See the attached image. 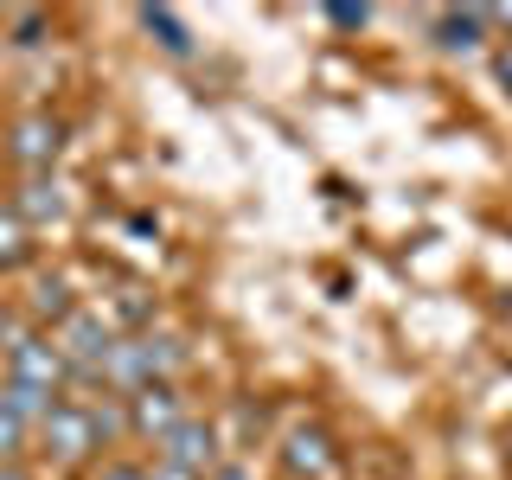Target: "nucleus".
<instances>
[{"label": "nucleus", "instance_id": "nucleus-1", "mask_svg": "<svg viewBox=\"0 0 512 480\" xmlns=\"http://www.w3.org/2000/svg\"><path fill=\"white\" fill-rule=\"evenodd\" d=\"M116 429H122V423H109V416L96 410V404L58 397V404L45 410V423H39V448H45V461H58V468H77V461L103 455Z\"/></svg>", "mask_w": 512, "mask_h": 480}, {"label": "nucleus", "instance_id": "nucleus-2", "mask_svg": "<svg viewBox=\"0 0 512 480\" xmlns=\"http://www.w3.org/2000/svg\"><path fill=\"white\" fill-rule=\"evenodd\" d=\"M180 365H186L180 333H128V340H116V352H109L103 378L116 384L122 397H135V391H148V384H173Z\"/></svg>", "mask_w": 512, "mask_h": 480}, {"label": "nucleus", "instance_id": "nucleus-3", "mask_svg": "<svg viewBox=\"0 0 512 480\" xmlns=\"http://www.w3.org/2000/svg\"><path fill=\"white\" fill-rule=\"evenodd\" d=\"M0 378H7V384H26V391H39V397H64V384H71V365H64L58 340H45V333H26V340L7 346V359H0Z\"/></svg>", "mask_w": 512, "mask_h": 480}, {"label": "nucleus", "instance_id": "nucleus-4", "mask_svg": "<svg viewBox=\"0 0 512 480\" xmlns=\"http://www.w3.org/2000/svg\"><path fill=\"white\" fill-rule=\"evenodd\" d=\"M52 340H58V352H64V365H71V378H103L109 352H116V327H109L103 314L77 308L71 320H58Z\"/></svg>", "mask_w": 512, "mask_h": 480}, {"label": "nucleus", "instance_id": "nucleus-5", "mask_svg": "<svg viewBox=\"0 0 512 480\" xmlns=\"http://www.w3.org/2000/svg\"><path fill=\"white\" fill-rule=\"evenodd\" d=\"M122 404H128V416H122V429H128V436H141V442H167L173 436V429H180L186 423V397H180V384H148V391H135V397H122Z\"/></svg>", "mask_w": 512, "mask_h": 480}, {"label": "nucleus", "instance_id": "nucleus-6", "mask_svg": "<svg viewBox=\"0 0 512 480\" xmlns=\"http://www.w3.org/2000/svg\"><path fill=\"white\" fill-rule=\"evenodd\" d=\"M58 148H64V122L52 116V109H26V116L7 128V160L26 173V180L32 173H52Z\"/></svg>", "mask_w": 512, "mask_h": 480}, {"label": "nucleus", "instance_id": "nucleus-7", "mask_svg": "<svg viewBox=\"0 0 512 480\" xmlns=\"http://www.w3.org/2000/svg\"><path fill=\"white\" fill-rule=\"evenodd\" d=\"M154 461H167V468H180V474H199V480H212L224 468V448H218V429L205 423V416H186L180 429H173L167 442H160V455Z\"/></svg>", "mask_w": 512, "mask_h": 480}, {"label": "nucleus", "instance_id": "nucleus-8", "mask_svg": "<svg viewBox=\"0 0 512 480\" xmlns=\"http://www.w3.org/2000/svg\"><path fill=\"white\" fill-rule=\"evenodd\" d=\"M333 468H340V448H333V436L320 423H295L282 436V474L288 480H327Z\"/></svg>", "mask_w": 512, "mask_h": 480}, {"label": "nucleus", "instance_id": "nucleus-9", "mask_svg": "<svg viewBox=\"0 0 512 480\" xmlns=\"http://www.w3.org/2000/svg\"><path fill=\"white\" fill-rule=\"evenodd\" d=\"M429 39H436L448 58H474L480 45H487V7H448V13H436Z\"/></svg>", "mask_w": 512, "mask_h": 480}, {"label": "nucleus", "instance_id": "nucleus-10", "mask_svg": "<svg viewBox=\"0 0 512 480\" xmlns=\"http://www.w3.org/2000/svg\"><path fill=\"white\" fill-rule=\"evenodd\" d=\"M13 212H20V224L32 231V224H52V218H64V186L52 180V173H32V180L13 192Z\"/></svg>", "mask_w": 512, "mask_h": 480}, {"label": "nucleus", "instance_id": "nucleus-11", "mask_svg": "<svg viewBox=\"0 0 512 480\" xmlns=\"http://www.w3.org/2000/svg\"><path fill=\"white\" fill-rule=\"evenodd\" d=\"M135 20H141V32H148V39H154L167 58H192V26H186L173 7H141Z\"/></svg>", "mask_w": 512, "mask_h": 480}, {"label": "nucleus", "instance_id": "nucleus-12", "mask_svg": "<svg viewBox=\"0 0 512 480\" xmlns=\"http://www.w3.org/2000/svg\"><path fill=\"white\" fill-rule=\"evenodd\" d=\"M39 436V423H32L26 410H13L7 397H0V461H20V448Z\"/></svg>", "mask_w": 512, "mask_h": 480}, {"label": "nucleus", "instance_id": "nucleus-13", "mask_svg": "<svg viewBox=\"0 0 512 480\" xmlns=\"http://www.w3.org/2000/svg\"><path fill=\"white\" fill-rule=\"evenodd\" d=\"M26 256H32V231L20 224L13 205H0V269H20Z\"/></svg>", "mask_w": 512, "mask_h": 480}, {"label": "nucleus", "instance_id": "nucleus-14", "mask_svg": "<svg viewBox=\"0 0 512 480\" xmlns=\"http://www.w3.org/2000/svg\"><path fill=\"white\" fill-rule=\"evenodd\" d=\"M32 314H39V320H71V314H77V301H71V288H64V276H39V288H32Z\"/></svg>", "mask_w": 512, "mask_h": 480}, {"label": "nucleus", "instance_id": "nucleus-15", "mask_svg": "<svg viewBox=\"0 0 512 480\" xmlns=\"http://www.w3.org/2000/svg\"><path fill=\"white\" fill-rule=\"evenodd\" d=\"M96 480H148V468H141V461H103Z\"/></svg>", "mask_w": 512, "mask_h": 480}, {"label": "nucleus", "instance_id": "nucleus-16", "mask_svg": "<svg viewBox=\"0 0 512 480\" xmlns=\"http://www.w3.org/2000/svg\"><path fill=\"white\" fill-rule=\"evenodd\" d=\"M327 20L340 26V32H352V26H365V20H372V7H327Z\"/></svg>", "mask_w": 512, "mask_h": 480}, {"label": "nucleus", "instance_id": "nucleus-17", "mask_svg": "<svg viewBox=\"0 0 512 480\" xmlns=\"http://www.w3.org/2000/svg\"><path fill=\"white\" fill-rule=\"evenodd\" d=\"M493 84H500V90L512 96V39L500 45V52H493Z\"/></svg>", "mask_w": 512, "mask_h": 480}, {"label": "nucleus", "instance_id": "nucleus-18", "mask_svg": "<svg viewBox=\"0 0 512 480\" xmlns=\"http://www.w3.org/2000/svg\"><path fill=\"white\" fill-rule=\"evenodd\" d=\"M212 480H256V474H250V468H244V461H224V468H218V474H212Z\"/></svg>", "mask_w": 512, "mask_h": 480}, {"label": "nucleus", "instance_id": "nucleus-19", "mask_svg": "<svg viewBox=\"0 0 512 480\" xmlns=\"http://www.w3.org/2000/svg\"><path fill=\"white\" fill-rule=\"evenodd\" d=\"M148 480H199V474H180V468H167V461H154Z\"/></svg>", "mask_w": 512, "mask_h": 480}, {"label": "nucleus", "instance_id": "nucleus-20", "mask_svg": "<svg viewBox=\"0 0 512 480\" xmlns=\"http://www.w3.org/2000/svg\"><path fill=\"white\" fill-rule=\"evenodd\" d=\"M487 26H506L512 32V7H487Z\"/></svg>", "mask_w": 512, "mask_h": 480}, {"label": "nucleus", "instance_id": "nucleus-21", "mask_svg": "<svg viewBox=\"0 0 512 480\" xmlns=\"http://www.w3.org/2000/svg\"><path fill=\"white\" fill-rule=\"evenodd\" d=\"M0 480H32V474L20 468V461H0Z\"/></svg>", "mask_w": 512, "mask_h": 480}, {"label": "nucleus", "instance_id": "nucleus-22", "mask_svg": "<svg viewBox=\"0 0 512 480\" xmlns=\"http://www.w3.org/2000/svg\"><path fill=\"white\" fill-rule=\"evenodd\" d=\"M506 442H512V429H506Z\"/></svg>", "mask_w": 512, "mask_h": 480}]
</instances>
